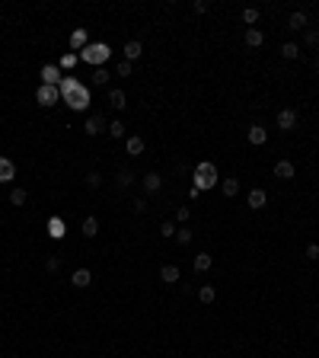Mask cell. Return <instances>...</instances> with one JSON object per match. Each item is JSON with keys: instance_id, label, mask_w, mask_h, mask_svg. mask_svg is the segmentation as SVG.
Listing matches in <instances>:
<instances>
[{"instance_id": "obj_1", "label": "cell", "mask_w": 319, "mask_h": 358, "mask_svg": "<svg viewBox=\"0 0 319 358\" xmlns=\"http://www.w3.org/2000/svg\"><path fill=\"white\" fill-rule=\"evenodd\" d=\"M64 90L70 93V106H74V109H86L90 106V93L86 90H77L74 83H64Z\"/></svg>"}, {"instance_id": "obj_2", "label": "cell", "mask_w": 319, "mask_h": 358, "mask_svg": "<svg viewBox=\"0 0 319 358\" xmlns=\"http://www.w3.org/2000/svg\"><path fill=\"white\" fill-rule=\"evenodd\" d=\"M278 128L281 131H294V128H297V109H291V106H287V109H281L278 112Z\"/></svg>"}, {"instance_id": "obj_3", "label": "cell", "mask_w": 319, "mask_h": 358, "mask_svg": "<svg viewBox=\"0 0 319 358\" xmlns=\"http://www.w3.org/2000/svg\"><path fill=\"white\" fill-rule=\"evenodd\" d=\"M179 278H182L179 266H172V262H166V266H160V282H163V285H176Z\"/></svg>"}, {"instance_id": "obj_4", "label": "cell", "mask_w": 319, "mask_h": 358, "mask_svg": "<svg viewBox=\"0 0 319 358\" xmlns=\"http://www.w3.org/2000/svg\"><path fill=\"white\" fill-rule=\"evenodd\" d=\"M83 131H86V135H90V138H96V135H102V131H105V118H102V115H90V118H86V122H83Z\"/></svg>"}, {"instance_id": "obj_5", "label": "cell", "mask_w": 319, "mask_h": 358, "mask_svg": "<svg viewBox=\"0 0 319 358\" xmlns=\"http://www.w3.org/2000/svg\"><path fill=\"white\" fill-rule=\"evenodd\" d=\"M243 42L246 45H249V48H262V45H265V32L262 29H246V35H243Z\"/></svg>"}, {"instance_id": "obj_6", "label": "cell", "mask_w": 319, "mask_h": 358, "mask_svg": "<svg viewBox=\"0 0 319 358\" xmlns=\"http://www.w3.org/2000/svg\"><path fill=\"white\" fill-rule=\"evenodd\" d=\"M70 285H74V288H90V285H93V272L90 269H77L74 275H70Z\"/></svg>"}, {"instance_id": "obj_7", "label": "cell", "mask_w": 319, "mask_h": 358, "mask_svg": "<svg viewBox=\"0 0 319 358\" xmlns=\"http://www.w3.org/2000/svg\"><path fill=\"white\" fill-rule=\"evenodd\" d=\"M275 176L278 179H294V176H297V166H294L291 160H278L275 163Z\"/></svg>"}, {"instance_id": "obj_8", "label": "cell", "mask_w": 319, "mask_h": 358, "mask_svg": "<svg viewBox=\"0 0 319 358\" xmlns=\"http://www.w3.org/2000/svg\"><path fill=\"white\" fill-rule=\"evenodd\" d=\"M306 26H310V19H306V13H303V10H294V13L287 16V29H294V32H297V29H306Z\"/></svg>"}, {"instance_id": "obj_9", "label": "cell", "mask_w": 319, "mask_h": 358, "mask_svg": "<svg viewBox=\"0 0 319 358\" xmlns=\"http://www.w3.org/2000/svg\"><path fill=\"white\" fill-rule=\"evenodd\" d=\"M246 138H249V144H255V147H262V144H265V141H268V131H265L262 125H249V135H246Z\"/></svg>"}, {"instance_id": "obj_10", "label": "cell", "mask_w": 319, "mask_h": 358, "mask_svg": "<svg viewBox=\"0 0 319 358\" xmlns=\"http://www.w3.org/2000/svg\"><path fill=\"white\" fill-rule=\"evenodd\" d=\"M265 205H268L265 189H252V192H249V208H252V211H262Z\"/></svg>"}, {"instance_id": "obj_11", "label": "cell", "mask_w": 319, "mask_h": 358, "mask_svg": "<svg viewBox=\"0 0 319 358\" xmlns=\"http://www.w3.org/2000/svg\"><path fill=\"white\" fill-rule=\"evenodd\" d=\"M140 55H144V45H140L137 39H131V42L125 45V61H131V64H134V61H137Z\"/></svg>"}, {"instance_id": "obj_12", "label": "cell", "mask_w": 319, "mask_h": 358, "mask_svg": "<svg viewBox=\"0 0 319 358\" xmlns=\"http://www.w3.org/2000/svg\"><path fill=\"white\" fill-rule=\"evenodd\" d=\"M125 147H128V154H131V157H140V154H144V138L140 135H131L125 141Z\"/></svg>"}, {"instance_id": "obj_13", "label": "cell", "mask_w": 319, "mask_h": 358, "mask_svg": "<svg viewBox=\"0 0 319 358\" xmlns=\"http://www.w3.org/2000/svg\"><path fill=\"white\" fill-rule=\"evenodd\" d=\"M140 183H144L147 192H160V189H163V176H160V173H147Z\"/></svg>"}, {"instance_id": "obj_14", "label": "cell", "mask_w": 319, "mask_h": 358, "mask_svg": "<svg viewBox=\"0 0 319 358\" xmlns=\"http://www.w3.org/2000/svg\"><path fill=\"white\" fill-rule=\"evenodd\" d=\"M13 176H16V166H13V160H4V157H0V183H10Z\"/></svg>"}, {"instance_id": "obj_15", "label": "cell", "mask_w": 319, "mask_h": 358, "mask_svg": "<svg viewBox=\"0 0 319 358\" xmlns=\"http://www.w3.org/2000/svg\"><path fill=\"white\" fill-rule=\"evenodd\" d=\"M109 106H112V109H118V112H122L125 106H128V96H125V90H112V93H109Z\"/></svg>"}, {"instance_id": "obj_16", "label": "cell", "mask_w": 319, "mask_h": 358, "mask_svg": "<svg viewBox=\"0 0 319 358\" xmlns=\"http://www.w3.org/2000/svg\"><path fill=\"white\" fill-rule=\"evenodd\" d=\"M220 192H223V195H227V198H233L236 192H240V179H236V176H230V179H223V183H220Z\"/></svg>"}, {"instance_id": "obj_17", "label": "cell", "mask_w": 319, "mask_h": 358, "mask_svg": "<svg viewBox=\"0 0 319 358\" xmlns=\"http://www.w3.org/2000/svg\"><path fill=\"white\" fill-rule=\"evenodd\" d=\"M198 301H201V304H214L217 301L214 285H201V288H198Z\"/></svg>"}, {"instance_id": "obj_18", "label": "cell", "mask_w": 319, "mask_h": 358, "mask_svg": "<svg viewBox=\"0 0 319 358\" xmlns=\"http://www.w3.org/2000/svg\"><path fill=\"white\" fill-rule=\"evenodd\" d=\"M195 176H208V179H214V183H217V166L201 160V163H198V170H195Z\"/></svg>"}, {"instance_id": "obj_19", "label": "cell", "mask_w": 319, "mask_h": 358, "mask_svg": "<svg viewBox=\"0 0 319 358\" xmlns=\"http://www.w3.org/2000/svg\"><path fill=\"white\" fill-rule=\"evenodd\" d=\"M211 262H214V259H211V253H198L192 266H195V272H198V275H201V272H208V269H211Z\"/></svg>"}, {"instance_id": "obj_20", "label": "cell", "mask_w": 319, "mask_h": 358, "mask_svg": "<svg viewBox=\"0 0 319 358\" xmlns=\"http://www.w3.org/2000/svg\"><path fill=\"white\" fill-rule=\"evenodd\" d=\"M26 201H29V192H26V189H13V192H10V205H16V208H22V205H26Z\"/></svg>"}, {"instance_id": "obj_21", "label": "cell", "mask_w": 319, "mask_h": 358, "mask_svg": "<svg viewBox=\"0 0 319 358\" xmlns=\"http://www.w3.org/2000/svg\"><path fill=\"white\" fill-rule=\"evenodd\" d=\"M48 234L54 237V240H61V237L67 234V231H64V221H61V218H51V221H48Z\"/></svg>"}, {"instance_id": "obj_22", "label": "cell", "mask_w": 319, "mask_h": 358, "mask_svg": "<svg viewBox=\"0 0 319 358\" xmlns=\"http://www.w3.org/2000/svg\"><path fill=\"white\" fill-rule=\"evenodd\" d=\"M51 99H57V90L54 87H42L39 90V103L42 106H51Z\"/></svg>"}, {"instance_id": "obj_23", "label": "cell", "mask_w": 319, "mask_h": 358, "mask_svg": "<svg viewBox=\"0 0 319 358\" xmlns=\"http://www.w3.org/2000/svg\"><path fill=\"white\" fill-rule=\"evenodd\" d=\"M281 55H284L287 61H294V58L300 55V45L297 42H284V45H281Z\"/></svg>"}, {"instance_id": "obj_24", "label": "cell", "mask_w": 319, "mask_h": 358, "mask_svg": "<svg viewBox=\"0 0 319 358\" xmlns=\"http://www.w3.org/2000/svg\"><path fill=\"white\" fill-rule=\"evenodd\" d=\"M243 22L252 29L255 22H258V10H255V7H246V10H243Z\"/></svg>"}, {"instance_id": "obj_25", "label": "cell", "mask_w": 319, "mask_h": 358, "mask_svg": "<svg viewBox=\"0 0 319 358\" xmlns=\"http://www.w3.org/2000/svg\"><path fill=\"white\" fill-rule=\"evenodd\" d=\"M99 234V221L96 218H86L83 221V237H96Z\"/></svg>"}, {"instance_id": "obj_26", "label": "cell", "mask_w": 319, "mask_h": 358, "mask_svg": "<svg viewBox=\"0 0 319 358\" xmlns=\"http://www.w3.org/2000/svg\"><path fill=\"white\" fill-rule=\"evenodd\" d=\"M131 70H134L131 61H118V64H115V74H118V77H131Z\"/></svg>"}, {"instance_id": "obj_27", "label": "cell", "mask_w": 319, "mask_h": 358, "mask_svg": "<svg viewBox=\"0 0 319 358\" xmlns=\"http://www.w3.org/2000/svg\"><path fill=\"white\" fill-rule=\"evenodd\" d=\"M115 183H118V186H122V189H128V186H131V183H134V173H128V170H122V173H118V176H115Z\"/></svg>"}, {"instance_id": "obj_28", "label": "cell", "mask_w": 319, "mask_h": 358, "mask_svg": "<svg viewBox=\"0 0 319 358\" xmlns=\"http://www.w3.org/2000/svg\"><path fill=\"white\" fill-rule=\"evenodd\" d=\"M109 135L112 138H125V122H118V118H115V122H109Z\"/></svg>"}, {"instance_id": "obj_29", "label": "cell", "mask_w": 319, "mask_h": 358, "mask_svg": "<svg viewBox=\"0 0 319 358\" xmlns=\"http://www.w3.org/2000/svg\"><path fill=\"white\" fill-rule=\"evenodd\" d=\"M176 243H192V231H188V227H179V231H176Z\"/></svg>"}, {"instance_id": "obj_30", "label": "cell", "mask_w": 319, "mask_h": 358, "mask_svg": "<svg viewBox=\"0 0 319 358\" xmlns=\"http://www.w3.org/2000/svg\"><path fill=\"white\" fill-rule=\"evenodd\" d=\"M86 186H90V189H99V186H102V176H99L96 170H93V173H86Z\"/></svg>"}, {"instance_id": "obj_31", "label": "cell", "mask_w": 319, "mask_h": 358, "mask_svg": "<svg viewBox=\"0 0 319 358\" xmlns=\"http://www.w3.org/2000/svg\"><path fill=\"white\" fill-rule=\"evenodd\" d=\"M214 186V179H208V176H195V189L201 192V189H211Z\"/></svg>"}, {"instance_id": "obj_32", "label": "cell", "mask_w": 319, "mask_h": 358, "mask_svg": "<svg viewBox=\"0 0 319 358\" xmlns=\"http://www.w3.org/2000/svg\"><path fill=\"white\" fill-rule=\"evenodd\" d=\"M42 77H45V87H51V83L57 80V70H54V67H45V70H42Z\"/></svg>"}, {"instance_id": "obj_33", "label": "cell", "mask_w": 319, "mask_h": 358, "mask_svg": "<svg viewBox=\"0 0 319 358\" xmlns=\"http://www.w3.org/2000/svg\"><path fill=\"white\" fill-rule=\"evenodd\" d=\"M160 234H163V237H176V224H172V221H163V224H160Z\"/></svg>"}, {"instance_id": "obj_34", "label": "cell", "mask_w": 319, "mask_h": 358, "mask_svg": "<svg viewBox=\"0 0 319 358\" xmlns=\"http://www.w3.org/2000/svg\"><path fill=\"white\" fill-rule=\"evenodd\" d=\"M45 269H48V272H57V269H61V259H57V256H48V259H45Z\"/></svg>"}, {"instance_id": "obj_35", "label": "cell", "mask_w": 319, "mask_h": 358, "mask_svg": "<svg viewBox=\"0 0 319 358\" xmlns=\"http://www.w3.org/2000/svg\"><path fill=\"white\" fill-rule=\"evenodd\" d=\"M306 45H319V29H306Z\"/></svg>"}, {"instance_id": "obj_36", "label": "cell", "mask_w": 319, "mask_h": 358, "mask_svg": "<svg viewBox=\"0 0 319 358\" xmlns=\"http://www.w3.org/2000/svg\"><path fill=\"white\" fill-rule=\"evenodd\" d=\"M176 218H179V221H182V224H185V221H188V218H192V211H188V205H182V208H179V211H176Z\"/></svg>"}, {"instance_id": "obj_37", "label": "cell", "mask_w": 319, "mask_h": 358, "mask_svg": "<svg viewBox=\"0 0 319 358\" xmlns=\"http://www.w3.org/2000/svg\"><path fill=\"white\" fill-rule=\"evenodd\" d=\"M306 256L316 262V259H319V243H310V246H306Z\"/></svg>"}, {"instance_id": "obj_38", "label": "cell", "mask_w": 319, "mask_h": 358, "mask_svg": "<svg viewBox=\"0 0 319 358\" xmlns=\"http://www.w3.org/2000/svg\"><path fill=\"white\" fill-rule=\"evenodd\" d=\"M192 10H195V13H208V0H195Z\"/></svg>"}, {"instance_id": "obj_39", "label": "cell", "mask_w": 319, "mask_h": 358, "mask_svg": "<svg viewBox=\"0 0 319 358\" xmlns=\"http://www.w3.org/2000/svg\"><path fill=\"white\" fill-rule=\"evenodd\" d=\"M86 42V32H74L70 35V45H83Z\"/></svg>"}, {"instance_id": "obj_40", "label": "cell", "mask_w": 319, "mask_h": 358, "mask_svg": "<svg viewBox=\"0 0 319 358\" xmlns=\"http://www.w3.org/2000/svg\"><path fill=\"white\" fill-rule=\"evenodd\" d=\"M134 211H137V214H144V211H147V201H144V198H137V201H134Z\"/></svg>"}, {"instance_id": "obj_41", "label": "cell", "mask_w": 319, "mask_h": 358, "mask_svg": "<svg viewBox=\"0 0 319 358\" xmlns=\"http://www.w3.org/2000/svg\"><path fill=\"white\" fill-rule=\"evenodd\" d=\"M105 77H109L105 70H96V74H93V83H105Z\"/></svg>"}, {"instance_id": "obj_42", "label": "cell", "mask_w": 319, "mask_h": 358, "mask_svg": "<svg viewBox=\"0 0 319 358\" xmlns=\"http://www.w3.org/2000/svg\"><path fill=\"white\" fill-rule=\"evenodd\" d=\"M316 67H319V61H316Z\"/></svg>"}]
</instances>
